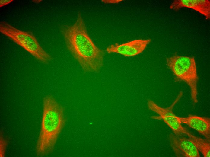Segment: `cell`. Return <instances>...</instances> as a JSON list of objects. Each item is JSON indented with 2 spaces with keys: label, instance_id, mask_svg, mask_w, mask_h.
Masks as SVG:
<instances>
[{
  "label": "cell",
  "instance_id": "obj_1",
  "mask_svg": "<svg viewBox=\"0 0 210 157\" xmlns=\"http://www.w3.org/2000/svg\"><path fill=\"white\" fill-rule=\"evenodd\" d=\"M61 31L67 49L83 70L99 72L103 65L105 52L90 38L81 13H78L73 24L64 26Z\"/></svg>",
  "mask_w": 210,
  "mask_h": 157
},
{
  "label": "cell",
  "instance_id": "obj_2",
  "mask_svg": "<svg viewBox=\"0 0 210 157\" xmlns=\"http://www.w3.org/2000/svg\"><path fill=\"white\" fill-rule=\"evenodd\" d=\"M65 123L63 107L52 96H46L43 99L41 128L36 146L37 156H44L52 152Z\"/></svg>",
  "mask_w": 210,
  "mask_h": 157
},
{
  "label": "cell",
  "instance_id": "obj_3",
  "mask_svg": "<svg viewBox=\"0 0 210 157\" xmlns=\"http://www.w3.org/2000/svg\"><path fill=\"white\" fill-rule=\"evenodd\" d=\"M166 62L176 77L188 85L191 90L192 100L194 103H197L199 78L194 57L175 55L167 58Z\"/></svg>",
  "mask_w": 210,
  "mask_h": 157
},
{
  "label": "cell",
  "instance_id": "obj_4",
  "mask_svg": "<svg viewBox=\"0 0 210 157\" xmlns=\"http://www.w3.org/2000/svg\"><path fill=\"white\" fill-rule=\"evenodd\" d=\"M0 31L39 61L47 64L52 60L51 56L42 47L32 34L18 29L4 21L0 22Z\"/></svg>",
  "mask_w": 210,
  "mask_h": 157
},
{
  "label": "cell",
  "instance_id": "obj_5",
  "mask_svg": "<svg viewBox=\"0 0 210 157\" xmlns=\"http://www.w3.org/2000/svg\"><path fill=\"white\" fill-rule=\"evenodd\" d=\"M182 96V94L179 93L172 104L166 108L160 107L151 100L148 101V106L150 110L159 115L152 116L151 117L152 118L163 120L172 129L175 135L188 136L192 133L181 125L178 117L174 114L172 110Z\"/></svg>",
  "mask_w": 210,
  "mask_h": 157
},
{
  "label": "cell",
  "instance_id": "obj_6",
  "mask_svg": "<svg viewBox=\"0 0 210 157\" xmlns=\"http://www.w3.org/2000/svg\"><path fill=\"white\" fill-rule=\"evenodd\" d=\"M151 39H137L121 44H112L106 49L109 53H117L125 56H134L142 53L151 42Z\"/></svg>",
  "mask_w": 210,
  "mask_h": 157
},
{
  "label": "cell",
  "instance_id": "obj_7",
  "mask_svg": "<svg viewBox=\"0 0 210 157\" xmlns=\"http://www.w3.org/2000/svg\"><path fill=\"white\" fill-rule=\"evenodd\" d=\"M170 145L176 155L178 157H200L198 150L189 139L170 133Z\"/></svg>",
  "mask_w": 210,
  "mask_h": 157
},
{
  "label": "cell",
  "instance_id": "obj_8",
  "mask_svg": "<svg viewBox=\"0 0 210 157\" xmlns=\"http://www.w3.org/2000/svg\"><path fill=\"white\" fill-rule=\"evenodd\" d=\"M183 8L193 9L205 16L206 19H210L209 0H174L170 6V9L175 11Z\"/></svg>",
  "mask_w": 210,
  "mask_h": 157
},
{
  "label": "cell",
  "instance_id": "obj_9",
  "mask_svg": "<svg viewBox=\"0 0 210 157\" xmlns=\"http://www.w3.org/2000/svg\"><path fill=\"white\" fill-rule=\"evenodd\" d=\"M181 123L186 124L196 130L210 141V119L189 114L187 117H178Z\"/></svg>",
  "mask_w": 210,
  "mask_h": 157
},
{
  "label": "cell",
  "instance_id": "obj_10",
  "mask_svg": "<svg viewBox=\"0 0 210 157\" xmlns=\"http://www.w3.org/2000/svg\"><path fill=\"white\" fill-rule=\"evenodd\" d=\"M188 139L205 157L210 156V141L207 139L195 136L191 134L188 136Z\"/></svg>",
  "mask_w": 210,
  "mask_h": 157
},
{
  "label": "cell",
  "instance_id": "obj_11",
  "mask_svg": "<svg viewBox=\"0 0 210 157\" xmlns=\"http://www.w3.org/2000/svg\"><path fill=\"white\" fill-rule=\"evenodd\" d=\"M8 143L7 139L3 137L2 133L0 134V156L3 157L5 156V151Z\"/></svg>",
  "mask_w": 210,
  "mask_h": 157
},
{
  "label": "cell",
  "instance_id": "obj_12",
  "mask_svg": "<svg viewBox=\"0 0 210 157\" xmlns=\"http://www.w3.org/2000/svg\"><path fill=\"white\" fill-rule=\"evenodd\" d=\"M13 1V0H1L0 1V7H2Z\"/></svg>",
  "mask_w": 210,
  "mask_h": 157
}]
</instances>
